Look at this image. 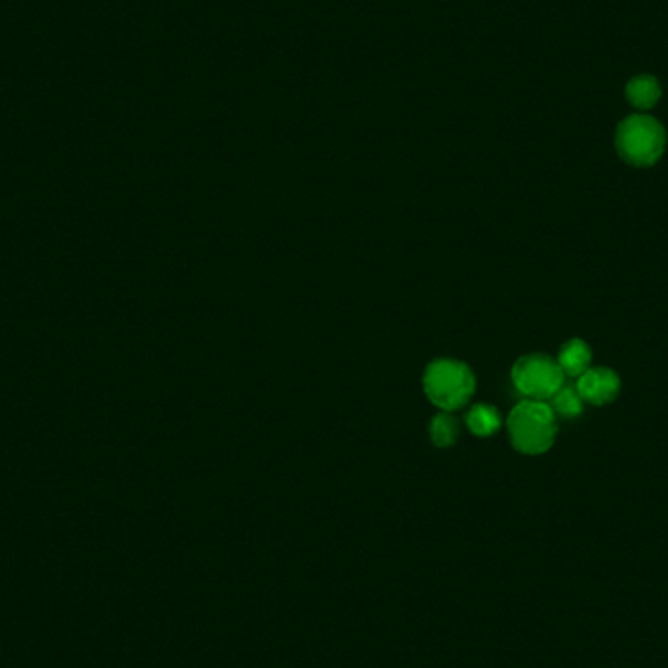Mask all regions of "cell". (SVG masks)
<instances>
[{
	"instance_id": "obj_1",
	"label": "cell",
	"mask_w": 668,
	"mask_h": 668,
	"mask_svg": "<svg viewBox=\"0 0 668 668\" xmlns=\"http://www.w3.org/2000/svg\"><path fill=\"white\" fill-rule=\"evenodd\" d=\"M506 424L510 442L520 454H546L556 444L557 414L546 401L526 399L516 405Z\"/></svg>"
},
{
	"instance_id": "obj_2",
	"label": "cell",
	"mask_w": 668,
	"mask_h": 668,
	"mask_svg": "<svg viewBox=\"0 0 668 668\" xmlns=\"http://www.w3.org/2000/svg\"><path fill=\"white\" fill-rule=\"evenodd\" d=\"M667 149V131L659 120L647 114H634L619 121L616 151L619 159L635 169H649L660 161Z\"/></svg>"
},
{
	"instance_id": "obj_3",
	"label": "cell",
	"mask_w": 668,
	"mask_h": 668,
	"mask_svg": "<svg viewBox=\"0 0 668 668\" xmlns=\"http://www.w3.org/2000/svg\"><path fill=\"white\" fill-rule=\"evenodd\" d=\"M475 391V376L462 362L437 360L424 371V394L442 411L462 409Z\"/></svg>"
},
{
	"instance_id": "obj_4",
	"label": "cell",
	"mask_w": 668,
	"mask_h": 668,
	"mask_svg": "<svg viewBox=\"0 0 668 668\" xmlns=\"http://www.w3.org/2000/svg\"><path fill=\"white\" fill-rule=\"evenodd\" d=\"M516 389L536 401H548L565 386V374L559 364L546 354H530L516 362L513 368Z\"/></svg>"
},
{
	"instance_id": "obj_5",
	"label": "cell",
	"mask_w": 668,
	"mask_h": 668,
	"mask_svg": "<svg viewBox=\"0 0 668 668\" xmlns=\"http://www.w3.org/2000/svg\"><path fill=\"white\" fill-rule=\"evenodd\" d=\"M577 391L584 403L594 407L614 403L622 391V379L612 368H591L577 381Z\"/></svg>"
},
{
	"instance_id": "obj_6",
	"label": "cell",
	"mask_w": 668,
	"mask_h": 668,
	"mask_svg": "<svg viewBox=\"0 0 668 668\" xmlns=\"http://www.w3.org/2000/svg\"><path fill=\"white\" fill-rule=\"evenodd\" d=\"M557 364H559V368L565 374V377L583 376L586 369L592 368L591 346H589V343H584L583 338L567 341L559 351Z\"/></svg>"
},
{
	"instance_id": "obj_7",
	"label": "cell",
	"mask_w": 668,
	"mask_h": 668,
	"mask_svg": "<svg viewBox=\"0 0 668 668\" xmlns=\"http://www.w3.org/2000/svg\"><path fill=\"white\" fill-rule=\"evenodd\" d=\"M660 96H662L660 83L651 75H639V77H634L627 83V103L632 104L637 110H653L659 104Z\"/></svg>"
},
{
	"instance_id": "obj_8",
	"label": "cell",
	"mask_w": 668,
	"mask_h": 668,
	"mask_svg": "<svg viewBox=\"0 0 668 668\" xmlns=\"http://www.w3.org/2000/svg\"><path fill=\"white\" fill-rule=\"evenodd\" d=\"M467 427L477 437H491L500 429V414L495 407L477 405L467 414Z\"/></svg>"
},
{
	"instance_id": "obj_9",
	"label": "cell",
	"mask_w": 668,
	"mask_h": 668,
	"mask_svg": "<svg viewBox=\"0 0 668 668\" xmlns=\"http://www.w3.org/2000/svg\"><path fill=\"white\" fill-rule=\"evenodd\" d=\"M584 401L577 391V387H561L553 397H551V409L563 419H577L583 412Z\"/></svg>"
},
{
	"instance_id": "obj_10",
	"label": "cell",
	"mask_w": 668,
	"mask_h": 668,
	"mask_svg": "<svg viewBox=\"0 0 668 668\" xmlns=\"http://www.w3.org/2000/svg\"><path fill=\"white\" fill-rule=\"evenodd\" d=\"M457 424H455V420L450 417V414H438L437 419L432 420V424H430V438H432V442L434 444L440 445V448H450V445L455 444V440H457Z\"/></svg>"
}]
</instances>
